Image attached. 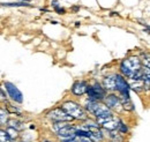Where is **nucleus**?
Returning a JSON list of instances; mask_svg holds the SVG:
<instances>
[{"label":"nucleus","instance_id":"obj_4","mask_svg":"<svg viewBox=\"0 0 150 142\" xmlns=\"http://www.w3.org/2000/svg\"><path fill=\"white\" fill-rule=\"evenodd\" d=\"M86 109L90 112L95 114L96 117H100L103 114H108V113H111V111L109 110V107H106L105 105L98 103V102H94V101H90L87 105H86Z\"/></svg>","mask_w":150,"mask_h":142},{"label":"nucleus","instance_id":"obj_6","mask_svg":"<svg viewBox=\"0 0 150 142\" xmlns=\"http://www.w3.org/2000/svg\"><path fill=\"white\" fill-rule=\"evenodd\" d=\"M5 88L8 92V96L16 103H22L23 102V95L22 92L19 90V88L16 86H14L11 82H6L5 83Z\"/></svg>","mask_w":150,"mask_h":142},{"label":"nucleus","instance_id":"obj_21","mask_svg":"<svg viewBox=\"0 0 150 142\" xmlns=\"http://www.w3.org/2000/svg\"><path fill=\"white\" fill-rule=\"evenodd\" d=\"M119 127H120V131H121V132H124V133H126V132H127V127L122 124L121 121L119 123Z\"/></svg>","mask_w":150,"mask_h":142},{"label":"nucleus","instance_id":"obj_1","mask_svg":"<svg viewBox=\"0 0 150 142\" xmlns=\"http://www.w3.org/2000/svg\"><path fill=\"white\" fill-rule=\"evenodd\" d=\"M120 70L124 75L132 80H142L143 70L141 68V61L136 57H131L121 62Z\"/></svg>","mask_w":150,"mask_h":142},{"label":"nucleus","instance_id":"obj_19","mask_svg":"<svg viewBox=\"0 0 150 142\" xmlns=\"http://www.w3.org/2000/svg\"><path fill=\"white\" fill-rule=\"evenodd\" d=\"M4 6H8V7H20V6H29V4L25 2H12V4H2Z\"/></svg>","mask_w":150,"mask_h":142},{"label":"nucleus","instance_id":"obj_10","mask_svg":"<svg viewBox=\"0 0 150 142\" xmlns=\"http://www.w3.org/2000/svg\"><path fill=\"white\" fill-rule=\"evenodd\" d=\"M104 99H105V107H109V109L110 107L111 109H117V107L120 105V99L115 95H109Z\"/></svg>","mask_w":150,"mask_h":142},{"label":"nucleus","instance_id":"obj_13","mask_svg":"<svg viewBox=\"0 0 150 142\" xmlns=\"http://www.w3.org/2000/svg\"><path fill=\"white\" fill-rule=\"evenodd\" d=\"M119 120H115V119H111V120H109V121H106V123H104V124L102 125L105 129H109V131H115L118 127H119Z\"/></svg>","mask_w":150,"mask_h":142},{"label":"nucleus","instance_id":"obj_24","mask_svg":"<svg viewBox=\"0 0 150 142\" xmlns=\"http://www.w3.org/2000/svg\"><path fill=\"white\" fill-rule=\"evenodd\" d=\"M54 8H56V11L59 13V14H64V13H65V9H64V8H60L59 6H57V7H54Z\"/></svg>","mask_w":150,"mask_h":142},{"label":"nucleus","instance_id":"obj_7","mask_svg":"<svg viewBox=\"0 0 150 142\" xmlns=\"http://www.w3.org/2000/svg\"><path fill=\"white\" fill-rule=\"evenodd\" d=\"M114 89H117L121 96H129V86L128 82L121 75H115Z\"/></svg>","mask_w":150,"mask_h":142},{"label":"nucleus","instance_id":"obj_16","mask_svg":"<svg viewBox=\"0 0 150 142\" xmlns=\"http://www.w3.org/2000/svg\"><path fill=\"white\" fill-rule=\"evenodd\" d=\"M6 133H7V135L9 136L11 140H15V139L19 138V132H18L16 129L12 128V127H8V129L6 131Z\"/></svg>","mask_w":150,"mask_h":142},{"label":"nucleus","instance_id":"obj_25","mask_svg":"<svg viewBox=\"0 0 150 142\" xmlns=\"http://www.w3.org/2000/svg\"><path fill=\"white\" fill-rule=\"evenodd\" d=\"M44 142H50V141H44Z\"/></svg>","mask_w":150,"mask_h":142},{"label":"nucleus","instance_id":"obj_14","mask_svg":"<svg viewBox=\"0 0 150 142\" xmlns=\"http://www.w3.org/2000/svg\"><path fill=\"white\" fill-rule=\"evenodd\" d=\"M121 104L124 105V109H125V110H128V111L134 110V105H133V103H132L129 96H121Z\"/></svg>","mask_w":150,"mask_h":142},{"label":"nucleus","instance_id":"obj_23","mask_svg":"<svg viewBox=\"0 0 150 142\" xmlns=\"http://www.w3.org/2000/svg\"><path fill=\"white\" fill-rule=\"evenodd\" d=\"M79 142H94L93 140H90L89 138H80Z\"/></svg>","mask_w":150,"mask_h":142},{"label":"nucleus","instance_id":"obj_12","mask_svg":"<svg viewBox=\"0 0 150 142\" xmlns=\"http://www.w3.org/2000/svg\"><path fill=\"white\" fill-rule=\"evenodd\" d=\"M129 86V89H133L135 91H142L144 89V84H143V81L142 80H133L131 83L128 84Z\"/></svg>","mask_w":150,"mask_h":142},{"label":"nucleus","instance_id":"obj_3","mask_svg":"<svg viewBox=\"0 0 150 142\" xmlns=\"http://www.w3.org/2000/svg\"><path fill=\"white\" fill-rule=\"evenodd\" d=\"M87 94H88V96L90 97V99L94 101V102L100 101V99H104V98H105V95H106L105 89L103 88L99 83H95L94 86L88 87V89H87Z\"/></svg>","mask_w":150,"mask_h":142},{"label":"nucleus","instance_id":"obj_2","mask_svg":"<svg viewBox=\"0 0 150 142\" xmlns=\"http://www.w3.org/2000/svg\"><path fill=\"white\" fill-rule=\"evenodd\" d=\"M61 109L66 112V113H68L73 119H79V120H86L87 119V113H86V111L83 110V107H80L77 103H75V102H65L64 104H62V107Z\"/></svg>","mask_w":150,"mask_h":142},{"label":"nucleus","instance_id":"obj_15","mask_svg":"<svg viewBox=\"0 0 150 142\" xmlns=\"http://www.w3.org/2000/svg\"><path fill=\"white\" fill-rule=\"evenodd\" d=\"M8 121V112L0 107V125H6Z\"/></svg>","mask_w":150,"mask_h":142},{"label":"nucleus","instance_id":"obj_17","mask_svg":"<svg viewBox=\"0 0 150 142\" xmlns=\"http://www.w3.org/2000/svg\"><path fill=\"white\" fill-rule=\"evenodd\" d=\"M7 123H9V127H12V128H14V129H16V131H19V129H21L23 126H22V124L20 123V121H18V120H8Z\"/></svg>","mask_w":150,"mask_h":142},{"label":"nucleus","instance_id":"obj_8","mask_svg":"<svg viewBox=\"0 0 150 142\" xmlns=\"http://www.w3.org/2000/svg\"><path fill=\"white\" fill-rule=\"evenodd\" d=\"M75 131H76V128L68 124L67 126H65L64 128L59 129L57 132V135L59 138H61V139H71V138H75L76 136L75 135Z\"/></svg>","mask_w":150,"mask_h":142},{"label":"nucleus","instance_id":"obj_5","mask_svg":"<svg viewBox=\"0 0 150 142\" xmlns=\"http://www.w3.org/2000/svg\"><path fill=\"white\" fill-rule=\"evenodd\" d=\"M47 117H49L50 119L56 120L57 123H58V121H67V123H68V121L73 120V118H72L68 113H66L61 107L53 109L52 111H50L49 114H47Z\"/></svg>","mask_w":150,"mask_h":142},{"label":"nucleus","instance_id":"obj_11","mask_svg":"<svg viewBox=\"0 0 150 142\" xmlns=\"http://www.w3.org/2000/svg\"><path fill=\"white\" fill-rule=\"evenodd\" d=\"M114 83H115V75L106 76L104 79V81H103L104 89H106V90H114Z\"/></svg>","mask_w":150,"mask_h":142},{"label":"nucleus","instance_id":"obj_20","mask_svg":"<svg viewBox=\"0 0 150 142\" xmlns=\"http://www.w3.org/2000/svg\"><path fill=\"white\" fill-rule=\"evenodd\" d=\"M111 136H112V142H122L124 140H122V138L118 134V133H115V132H113L112 134H111Z\"/></svg>","mask_w":150,"mask_h":142},{"label":"nucleus","instance_id":"obj_18","mask_svg":"<svg viewBox=\"0 0 150 142\" xmlns=\"http://www.w3.org/2000/svg\"><path fill=\"white\" fill-rule=\"evenodd\" d=\"M0 142H11V139H9V136L7 135L6 131L0 129Z\"/></svg>","mask_w":150,"mask_h":142},{"label":"nucleus","instance_id":"obj_9","mask_svg":"<svg viewBox=\"0 0 150 142\" xmlns=\"http://www.w3.org/2000/svg\"><path fill=\"white\" fill-rule=\"evenodd\" d=\"M87 89H88V84L84 81H79V82H75L74 83V86L72 88V92L74 95L81 96L84 92H87Z\"/></svg>","mask_w":150,"mask_h":142},{"label":"nucleus","instance_id":"obj_22","mask_svg":"<svg viewBox=\"0 0 150 142\" xmlns=\"http://www.w3.org/2000/svg\"><path fill=\"white\" fill-rule=\"evenodd\" d=\"M0 102H6V95L1 89H0Z\"/></svg>","mask_w":150,"mask_h":142}]
</instances>
